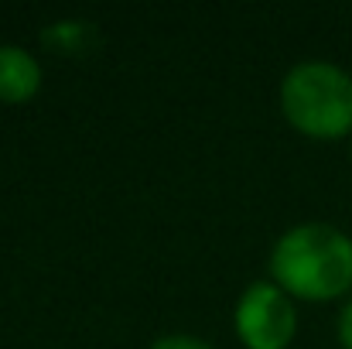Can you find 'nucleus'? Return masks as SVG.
Masks as SVG:
<instances>
[{"label": "nucleus", "instance_id": "obj_1", "mask_svg": "<svg viewBox=\"0 0 352 349\" xmlns=\"http://www.w3.org/2000/svg\"><path fill=\"white\" fill-rule=\"evenodd\" d=\"M267 264L287 295L332 302L352 288V236L332 223H298L277 236Z\"/></svg>", "mask_w": 352, "mask_h": 349}, {"label": "nucleus", "instance_id": "obj_6", "mask_svg": "<svg viewBox=\"0 0 352 349\" xmlns=\"http://www.w3.org/2000/svg\"><path fill=\"white\" fill-rule=\"evenodd\" d=\"M151 349H212L206 339H199V336H182V332H175V336H161V339H154Z\"/></svg>", "mask_w": 352, "mask_h": 349}, {"label": "nucleus", "instance_id": "obj_7", "mask_svg": "<svg viewBox=\"0 0 352 349\" xmlns=\"http://www.w3.org/2000/svg\"><path fill=\"white\" fill-rule=\"evenodd\" d=\"M336 336H339V346L352 349V298L339 308V322H336Z\"/></svg>", "mask_w": 352, "mask_h": 349}, {"label": "nucleus", "instance_id": "obj_5", "mask_svg": "<svg viewBox=\"0 0 352 349\" xmlns=\"http://www.w3.org/2000/svg\"><path fill=\"white\" fill-rule=\"evenodd\" d=\"M93 28H96V24H89V21H55V24H48V28L41 31V41L52 45V48H58V52L79 55V52L89 48Z\"/></svg>", "mask_w": 352, "mask_h": 349}, {"label": "nucleus", "instance_id": "obj_3", "mask_svg": "<svg viewBox=\"0 0 352 349\" xmlns=\"http://www.w3.org/2000/svg\"><path fill=\"white\" fill-rule=\"evenodd\" d=\"M236 336L246 349H284L294 339L298 312L291 295L274 281H253L243 288L233 312Z\"/></svg>", "mask_w": 352, "mask_h": 349}, {"label": "nucleus", "instance_id": "obj_4", "mask_svg": "<svg viewBox=\"0 0 352 349\" xmlns=\"http://www.w3.org/2000/svg\"><path fill=\"white\" fill-rule=\"evenodd\" d=\"M41 89V65L21 45H0V100L24 103Z\"/></svg>", "mask_w": 352, "mask_h": 349}, {"label": "nucleus", "instance_id": "obj_2", "mask_svg": "<svg viewBox=\"0 0 352 349\" xmlns=\"http://www.w3.org/2000/svg\"><path fill=\"white\" fill-rule=\"evenodd\" d=\"M280 110L308 137H352V76L325 59H308L280 79Z\"/></svg>", "mask_w": 352, "mask_h": 349}, {"label": "nucleus", "instance_id": "obj_8", "mask_svg": "<svg viewBox=\"0 0 352 349\" xmlns=\"http://www.w3.org/2000/svg\"><path fill=\"white\" fill-rule=\"evenodd\" d=\"M349 158H352V137H349Z\"/></svg>", "mask_w": 352, "mask_h": 349}]
</instances>
